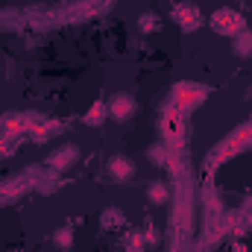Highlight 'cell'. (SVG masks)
<instances>
[{"label":"cell","mask_w":252,"mask_h":252,"mask_svg":"<svg viewBox=\"0 0 252 252\" xmlns=\"http://www.w3.org/2000/svg\"><path fill=\"white\" fill-rule=\"evenodd\" d=\"M56 241H59V247H62V250H67V247H70V241H73V232H70V229H59V232H56Z\"/></svg>","instance_id":"obj_9"},{"label":"cell","mask_w":252,"mask_h":252,"mask_svg":"<svg viewBox=\"0 0 252 252\" xmlns=\"http://www.w3.org/2000/svg\"><path fill=\"white\" fill-rule=\"evenodd\" d=\"M138 27H141V32H153V30L158 27V21H156V15H141Z\"/></svg>","instance_id":"obj_8"},{"label":"cell","mask_w":252,"mask_h":252,"mask_svg":"<svg viewBox=\"0 0 252 252\" xmlns=\"http://www.w3.org/2000/svg\"><path fill=\"white\" fill-rule=\"evenodd\" d=\"M118 217H121V211H118V208H109V211H106V226H118V223H121Z\"/></svg>","instance_id":"obj_10"},{"label":"cell","mask_w":252,"mask_h":252,"mask_svg":"<svg viewBox=\"0 0 252 252\" xmlns=\"http://www.w3.org/2000/svg\"><path fill=\"white\" fill-rule=\"evenodd\" d=\"M176 21L185 27V30H193L196 24H199V9H193V6H176Z\"/></svg>","instance_id":"obj_4"},{"label":"cell","mask_w":252,"mask_h":252,"mask_svg":"<svg viewBox=\"0 0 252 252\" xmlns=\"http://www.w3.org/2000/svg\"><path fill=\"white\" fill-rule=\"evenodd\" d=\"M235 50H238V56H252V32H241L238 35Z\"/></svg>","instance_id":"obj_6"},{"label":"cell","mask_w":252,"mask_h":252,"mask_svg":"<svg viewBox=\"0 0 252 252\" xmlns=\"http://www.w3.org/2000/svg\"><path fill=\"white\" fill-rule=\"evenodd\" d=\"M109 112H112L118 121H126V118L135 112V100H132L129 94H115L112 103H109Z\"/></svg>","instance_id":"obj_2"},{"label":"cell","mask_w":252,"mask_h":252,"mask_svg":"<svg viewBox=\"0 0 252 252\" xmlns=\"http://www.w3.org/2000/svg\"><path fill=\"white\" fill-rule=\"evenodd\" d=\"M211 24H214V30L223 32V35H241V32H244V18H241L238 12H232V9H220V12L211 18Z\"/></svg>","instance_id":"obj_1"},{"label":"cell","mask_w":252,"mask_h":252,"mask_svg":"<svg viewBox=\"0 0 252 252\" xmlns=\"http://www.w3.org/2000/svg\"><path fill=\"white\" fill-rule=\"evenodd\" d=\"M109 173H112L115 179L126 182V179H132V176H135V164H132L129 158H124V156H115V158L109 161Z\"/></svg>","instance_id":"obj_3"},{"label":"cell","mask_w":252,"mask_h":252,"mask_svg":"<svg viewBox=\"0 0 252 252\" xmlns=\"http://www.w3.org/2000/svg\"><path fill=\"white\" fill-rule=\"evenodd\" d=\"M73 156H76V153H73V147H64L59 156H53V158H50V164H53L56 170H62V167H67V164L73 161Z\"/></svg>","instance_id":"obj_5"},{"label":"cell","mask_w":252,"mask_h":252,"mask_svg":"<svg viewBox=\"0 0 252 252\" xmlns=\"http://www.w3.org/2000/svg\"><path fill=\"white\" fill-rule=\"evenodd\" d=\"M150 199H153L156 205H161V202H167V185H164V182H156V185L150 188Z\"/></svg>","instance_id":"obj_7"}]
</instances>
